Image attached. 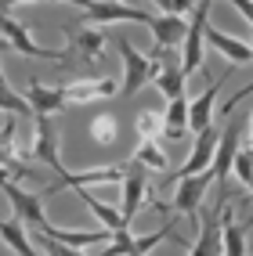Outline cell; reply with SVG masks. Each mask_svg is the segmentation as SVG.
Masks as SVG:
<instances>
[{"instance_id": "19", "label": "cell", "mask_w": 253, "mask_h": 256, "mask_svg": "<svg viewBox=\"0 0 253 256\" xmlns=\"http://www.w3.org/2000/svg\"><path fill=\"white\" fill-rule=\"evenodd\" d=\"M76 195L87 202V210H91V213H94V216H98L109 231H127V228H130V220H127L120 210H112V206H105V202H98V198L87 192V188H76Z\"/></svg>"}, {"instance_id": "10", "label": "cell", "mask_w": 253, "mask_h": 256, "mask_svg": "<svg viewBox=\"0 0 253 256\" xmlns=\"http://www.w3.org/2000/svg\"><path fill=\"white\" fill-rule=\"evenodd\" d=\"M217 138H221V130H217L213 123L210 126H202V130H195V144H192V156H188V162H184L177 174L170 177V184L177 180V177H188V174H199V170H206L210 162H213V148H217Z\"/></svg>"}, {"instance_id": "3", "label": "cell", "mask_w": 253, "mask_h": 256, "mask_svg": "<svg viewBox=\"0 0 253 256\" xmlns=\"http://www.w3.org/2000/svg\"><path fill=\"white\" fill-rule=\"evenodd\" d=\"M0 192L8 195V202H11V210H15V216H19V220H29V224H37V228L47 220V213H44V195H40V192H22L19 180L8 177V174H0Z\"/></svg>"}, {"instance_id": "29", "label": "cell", "mask_w": 253, "mask_h": 256, "mask_svg": "<svg viewBox=\"0 0 253 256\" xmlns=\"http://www.w3.org/2000/svg\"><path fill=\"white\" fill-rule=\"evenodd\" d=\"M231 8H235V11H242V18L253 26V0H231Z\"/></svg>"}, {"instance_id": "4", "label": "cell", "mask_w": 253, "mask_h": 256, "mask_svg": "<svg viewBox=\"0 0 253 256\" xmlns=\"http://www.w3.org/2000/svg\"><path fill=\"white\" fill-rule=\"evenodd\" d=\"M174 184H177V188H174V210H177V213L195 216V213H199L202 195H206V188L213 184V166L199 170V174H188V177H177Z\"/></svg>"}, {"instance_id": "13", "label": "cell", "mask_w": 253, "mask_h": 256, "mask_svg": "<svg viewBox=\"0 0 253 256\" xmlns=\"http://www.w3.org/2000/svg\"><path fill=\"white\" fill-rule=\"evenodd\" d=\"M202 40H206L210 47H217V50H221V54H224L231 65H246V62H253V47H249V44H242V40H235V36H228L224 29L206 26V29H202Z\"/></svg>"}, {"instance_id": "18", "label": "cell", "mask_w": 253, "mask_h": 256, "mask_svg": "<svg viewBox=\"0 0 253 256\" xmlns=\"http://www.w3.org/2000/svg\"><path fill=\"white\" fill-rule=\"evenodd\" d=\"M199 216V238L192 242V249L188 252H195V256H202V252H221V213H195Z\"/></svg>"}, {"instance_id": "6", "label": "cell", "mask_w": 253, "mask_h": 256, "mask_svg": "<svg viewBox=\"0 0 253 256\" xmlns=\"http://www.w3.org/2000/svg\"><path fill=\"white\" fill-rule=\"evenodd\" d=\"M83 18L91 26H105V22H141V26H148L152 14H145L134 4H123V0H91V8H83Z\"/></svg>"}, {"instance_id": "28", "label": "cell", "mask_w": 253, "mask_h": 256, "mask_svg": "<svg viewBox=\"0 0 253 256\" xmlns=\"http://www.w3.org/2000/svg\"><path fill=\"white\" fill-rule=\"evenodd\" d=\"M231 174L239 177L242 184H249V180H253V148H239V152H235Z\"/></svg>"}, {"instance_id": "15", "label": "cell", "mask_w": 253, "mask_h": 256, "mask_svg": "<svg viewBox=\"0 0 253 256\" xmlns=\"http://www.w3.org/2000/svg\"><path fill=\"white\" fill-rule=\"evenodd\" d=\"M231 72H224L221 80L213 83V87H206L195 101H188V130L195 134V130H202V126H210V116H213V101H217V94H221V87H224V80H228Z\"/></svg>"}, {"instance_id": "21", "label": "cell", "mask_w": 253, "mask_h": 256, "mask_svg": "<svg viewBox=\"0 0 253 256\" xmlns=\"http://www.w3.org/2000/svg\"><path fill=\"white\" fill-rule=\"evenodd\" d=\"M156 87L166 94V101L170 98H181L184 94V83H188V76L181 72V62H163V69H159V76L152 80Z\"/></svg>"}, {"instance_id": "30", "label": "cell", "mask_w": 253, "mask_h": 256, "mask_svg": "<svg viewBox=\"0 0 253 256\" xmlns=\"http://www.w3.org/2000/svg\"><path fill=\"white\" fill-rule=\"evenodd\" d=\"M192 8H195V0H174V14H184V18H188Z\"/></svg>"}, {"instance_id": "9", "label": "cell", "mask_w": 253, "mask_h": 256, "mask_svg": "<svg viewBox=\"0 0 253 256\" xmlns=\"http://www.w3.org/2000/svg\"><path fill=\"white\" fill-rule=\"evenodd\" d=\"M184 29H188V18L184 14H152L148 18V32H152V44H156L159 58L170 54V47H177L184 40Z\"/></svg>"}, {"instance_id": "8", "label": "cell", "mask_w": 253, "mask_h": 256, "mask_svg": "<svg viewBox=\"0 0 253 256\" xmlns=\"http://www.w3.org/2000/svg\"><path fill=\"white\" fill-rule=\"evenodd\" d=\"M0 36L8 40V47H15L19 54H26V58H44V62H65V54L62 50H51V47H37L33 44V36L15 22V18H8V11H0Z\"/></svg>"}, {"instance_id": "7", "label": "cell", "mask_w": 253, "mask_h": 256, "mask_svg": "<svg viewBox=\"0 0 253 256\" xmlns=\"http://www.w3.org/2000/svg\"><path fill=\"white\" fill-rule=\"evenodd\" d=\"M33 123H37V130H33V148L26 152V159H40L55 174H62L65 162L58 159V134L51 126V116H33Z\"/></svg>"}, {"instance_id": "5", "label": "cell", "mask_w": 253, "mask_h": 256, "mask_svg": "<svg viewBox=\"0 0 253 256\" xmlns=\"http://www.w3.org/2000/svg\"><path fill=\"white\" fill-rule=\"evenodd\" d=\"M123 174L127 170L123 166H101V170H80V174H69V170H62L58 174V180L51 184V188H44V198L47 195H58L62 188H91V184H120L123 180Z\"/></svg>"}, {"instance_id": "27", "label": "cell", "mask_w": 253, "mask_h": 256, "mask_svg": "<svg viewBox=\"0 0 253 256\" xmlns=\"http://www.w3.org/2000/svg\"><path fill=\"white\" fill-rule=\"evenodd\" d=\"M134 126H138L141 141H152V138L159 134V126H163V116H159V112H152V108H145V112L138 116V123H134Z\"/></svg>"}, {"instance_id": "20", "label": "cell", "mask_w": 253, "mask_h": 256, "mask_svg": "<svg viewBox=\"0 0 253 256\" xmlns=\"http://www.w3.org/2000/svg\"><path fill=\"white\" fill-rule=\"evenodd\" d=\"M221 252H228V256H242L246 252L242 228L235 224V216H231L228 206H221Z\"/></svg>"}, {"instance_id": "24", "label": "cell", "mask_w": 253, "mask_h": 256, "mask_svg": "<svg viewBox=\"0 0 253 256\" xmlns=\"http://www.w3.org/2000/svg\"><path fill=\"white\" fill-rule=\"evenodd\" d=\"M134 162H138L141 170H166V166H170V159H166V152L156 144V138L138 144V152H134Z\"/></svg>"}, {"instance_id": "32", "label": "cell", "mask_w": 253, "mask_h": 256, "mask_svg": "<svg viewBox=\"0 0 253 256\" xmlns=\"http://www.w3.org/2000/svg\"><path fill=\"white\" fill-rule=\"evenodd\" d=\"M15 4H33V0H0V11H8V8H15Z\"/></svg>"}, {"instance_id": "26", "label": "cell", "mask_w": 253, "mask_h": 256, "mask_svg": "<svg viewBox=\"0 0 253 256\" xmlns=\"http://www.w3.org/2000/svg\"><path fill=\"white\" fill-rule=\"evenodd\" d=\"M0 112H11V116H37L33 105L26 101V94H15L8 83H0Z\"/></svg>"}, {"instance_id": "17", "label": "cell", "mask_w": 253, "mask_h": 256, "mask_svg": "<svg viewBox=\"0 0 253 256\" xmlns=\"http://www.w3.org/2000/svg\"><path fill=\"white\" fill-rule=\"evenodd\" d=\"M159 134L166 141H181L184 134H188V98H170V105H166V112H163V126H159Z\"/></svg>"}, {"instance_id": "34", "label": "cell", "mask_w": 253, "mask_h": 256, "mask_svg": "<svg viewBox=\"0 0 253 256\" xmlns=\"http://www.w3.org/2000/svg\"><path fill=\"white\" fill-rule=\"evenodd\" d=\"M62 4H76V8H91V0H62Z\"/></svg>"}, {"instance_id": "31", "label": "cell", "mask_w": 253, "mask_h": 256, "mask_svg": "<svg viewBox=\"0 0 253 256\" xmlns=\"http://www.w3.org/2000/svg\"><path fill=\"white\" fill-rule=\"evenodd\" d=\"M152 4H159V11H166V14H174V0H152Z\"/></svg>"}, {"instance_id": "33", "label": "cell", "mask_w": 253, "mask_h": 256, "mask_svg": "<svg viewBox=\"0 0 253 256\" xmlns=\"http://www.w3.org/2000/svg\"><path fill=\"white\" fill-rule=\"evenodd\" d=\"M246 148H253V116H249V123H246Z\"/></svg>"}, {"instance_id": "16", "label": "cell", "mask_w": 253, "mask_h": 256, "mask_svg": "<svg viewBox=\"0 0 253 256\" xmlns=\"http://www.w3.org/2000/svg\"><path fill=\"white\" fill-rule=\"evenodd\" d=\"M26 101L33 105V112H37V116H55V112H62L65 105H69L62 87H44V83H29Z\"/></svg>"}, {"instance_id": "25", "label": "cell", "mask_w": 253, "mask_h": 256, "mask_svg": "<svg viewBox=\"0 0 253 256\" xmlns=\"http://www.w3.org/2000/svg\"><path fill=\"white\" fill-rule=\"evenodd\" d=\"M116 134H120V119H116L112 112H101L98 119H91V138H94L101 148L116 144Z\"/></svg>"}, {"instance_id": "12", "label": "cell", "mask_w": 253, "mask_h": 256, "mask_svg": "<svg viewBox=\"0 0 253 256\" xmlns=\"http://www.w3.org/2000/svg\"><path fill=\"white\" fill-rule=\"evenodd\" d=\"M239 134H242V126H231V130H224L221 138H217V148H213V180H217V188L224 192V180H228V174H231V162H235V152H239Z\"/></svg>"}, {"instance_id": "35", "label": "cell", "mask_w": 253, "mask_h": 256, "mask_svg": "<svg viewBox=\"0 0 253 256\" xmlns=\"http://www.w3.org/2000/svg\"><path fill=\"white\" fill-rule=\"evenodd\" d=\"M0 83H8V80H4V69H0Z\"/></svg>"}, {"instance_id": "36", "label": "cell", "mask_w": 253, "mask_h": 256, "mask_svg": "<svg viewBox=\"0 0 253 256\" xmlns=\"http://www.w3.org/2000/svg\"><path fill=\"white\" fill-rule=\"evenodd\" d=\"M123 4H134V0H123Z\"/></svg>"}, {"instance_id": "14", "label": "cell", "mask_w": 253, "mask_h": 256, "mask_svg": "<svg viewBox=\"0 0 253 256\" xmlns=\"http://www.w3.org/2000/svg\"><path fill=\"white\" fill-rule=\"evenodd\" d=\"M120 188H123V206H120V213L134 224V216H138V210L145 206V198H148V180H145L141 170H130V174H123Z\"/></svg>"}, {"instance_id": "23", "label": "cell", "mask_w": 253, "mask_h": 256, "mask_svg": "<svg viewBox=\"0 0 253 256\" xmlns=\"http://www.w3.org/2000/svg\"><path fill=\"white\" fill-rule=\"evenodd\" d=\"M101 44H105V36L98 32V26H87V29L73 32V47H80V54L87 58V62H98L101 58Z\"/></svg>"}, {"instance_id": "11", "label": "cell", "mask_w": 253, "mask_h": 256, "mask_svg": "<svg viewBox=\"0 0 253 256\" xmlns=\"http://www.w3.org/2000/svg\"><path fill=\"white\" fill-rule=\"evenodd\" d=\"M65 101H73V105H87V101H101V98H112L120 94V83L101 76V80H73L65 83Z\"/></svg>"}, {"instance_id": "2", "label": "cell", "mask_w": 253, "mask_h": 256, "mask_svg": "<svg viewBox=\"0 0 253 256\" xmlns=\"http://www.w3.org/2000/svg\"><path fill=\"white\" fill-rule=\"evenodd\" d=\"M210 4L213 0H195V8L188 14V29H184V47H181V72L192 76L202 69V29H206V14H210Z\"/></svg>"}, {"instance_id": "1", "label": "cell", "mask_w": 253, "mask_h": 256, "mask_svg": "<svg viewBox=\"0 0 253 256\" xmlns=\"http://www.w3.org/2000/svg\"><path fill=\"white\" fill-rule=\"evenodd\" d=\"M116 47H120V58H123V72H127V80L120 83V94L123 98H130V94H138L145 83H152L159 76V69H163V58H145L138 47H134L127 36H116Z\"/></svg>"}, {"instance_id": "22", "label": "cell", "mask_w": 253, "mask_h": 256, "mask_svg": "<svg viewBox=\"0 0 253 256\" xmlns=\"http://www.w3.org/2000/svg\"><path fill=\"white\" fill-rule=\"evenodd\" d=\"M0 238L15 249V252H22V256H33V252H40V249H33V242L26 238L22 231V220L15 216V220H0Z\"/></svg>"}, {"instance_id": "37", "label": "cell", "mask_w": 253, "mask_h": 256, "mask_svg": "<svg viewBox=\"0 0 253 256\" xmlns=\"http://www.w3.org/2000/svg\"><path fill=\"white\" fill-rule=\"evenodd\" d=\"M249 47H253V44H249Z\"/></svg>"}]
</instances>
